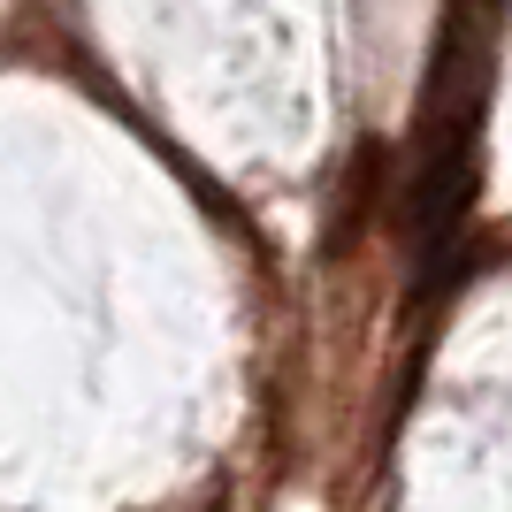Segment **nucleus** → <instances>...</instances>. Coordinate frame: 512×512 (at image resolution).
Here are the masks:
<instances>
[{"label": "nucleus", "instance_id": "obj_1", "mask_svg": "<svg viewBox=\"0 0 512 512\" xmlns=\"http://www.w3.org/2000/svg\"><path fill=\"white\" fill-rule=\"evenodd\" d=\"M482 62L490 46L474 39L459 62V16L444 23L436 46V85L421 107V138H413V184H406V230H413V291L436 299L459 276V230L474 207V130H482Z\"/></svg>", "mask_w": 512, "mask_h": 512}]
</instances>
